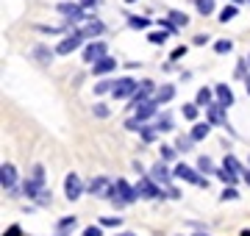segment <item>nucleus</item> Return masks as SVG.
Instances as JSON below:
<instances>
[{
	"label": "nucleus",
	"instance_id": "f257e3e1",
	"mask_svg": "<svg viewBox=\"0 0 250 236\" xmlns=\"http://www.w3.org/2000/svg\"><path fill=\"white\" fill-rule=\"evenodd\" d=\"M139 197L136 195V186H131L128 181H120L114 183V195H111V200H114V206H128V203H134V200Z\"/></svg>",
	"mask_w": 250,
	"mask_h": 236
},
{
	"label": "nucleus",
	"instance_id": "f03ea898",
	"mask_svg": "<svg viewBox=\"0 0 250 236\" xmlns=\"http://www.w3.org/2000/svg\"><path fill=\"white\" fill-rule=\"evenodd\" d=\"M175 178H181V181H189V183H197V186H208V181H206V178H200V175L195 173V170H192V167H187V164H178V167H175Z\"/></svg>",
	"mask_w": 250,
	"mask_h": 236
},
{
	"label": "nucleus",
	"instance_id": "7ed1b4c3",
	"mask_svg": "<svg viewBox=\"0 0 250 236\" xmlns=\"http://www.w3.org/2000/svg\"><path fill=\"white\" fill-rule=\"evenodd\" d=\"M136 89H139V83H136L134 78H120V81H114L111 95H114V98H128V95H136Z\"/></svg>",
	"mask_w": 250,
	"mask_h": 236
},
{
	"label": "nucleus",
	"instance_id": "20e7f679",
	"mask_svg": "<svg viewBox=\"0 0 250 236\" xmlns=\"http://www.w3.org/2000/svg\"><path fill=\"white\" fill-rule=\"evenodd\" d=\"M89 192L95 197H111V195H114V183L108 181V178H95V181L89 183Z\"/></svg>",
	"mask_w": 250,
	"mask_h": 236
},
{
	"label": "nucleus",
	"instance_id": "39448f33",
	"mask_svg": "<svg viewBox=\"0 0 250 236\" xmlns=\"http://www.w3.org/2000/svg\"><path fill=\"white\" fill-rule=\"evenodd\" d=\"M103 59H106V45H103V42H92V45L83 50V61H89L92 67L98 61H103Z\"/></svg>",
	"mask_w": 250,
	"mask_h": 236
},
{
	"label": "nucleus",
	"instance_id": "423d86ee",
	"mask_svg": "<svg viewBox=\"0 0 250 236\" xmlns=\"http://www.w3.org/2000/svg\"><path fill=\"white\" fill-rule=\"evenodd\" d=\"M81 34L78 31H75V34H72V37H67V39H62V42H59V47H56V53H62V56H67V53H72V50H78L81 47Z\"/></svg>",
	"mask_w": 250,
	"mask_h": 236
},
{
	"label": "nucleus",
	"instance_id": "0eeeda50",
	"mask_svg": "<svg viewBox=\"0 0 250 236\" xmlns=\"http://www.w3.org/2000/svg\"><path fill=\"white\" fill-rule=\"evenodd\" d=\"M136 195H142V197H161V192H159V186L150 181V178H142V181L136 183Z\"/></svg>",
	"mask_w": 250,
	"mask_h": 236
},
{
	"label": "nucleus",
	"instance_id": "6e6552de",
	"mask_svg": "<svg viewBox=\"0 0 250 236\" xmlns=\"http://www.w3.org/2000/svg\"><path fill=\"white\" fill-rule=\"evenodd\" d=\"M64 189H67V197L70 200H78L81 197V178L75 173H70L64 178Z\"/></svg>",
	"mask_w": 250,
	"mask_h": 236
},
{
	"label": "nucleus",
	"instance_id": "1a4fd4ad",
	"mask_svg": "<svg viewBox=\"0 0 250 236\" xmlns=\"http://www.w3.org/2000/svg\"><path fill=\"white\" fill-rule=\"evenodd\" d=\"M14 183H17L14 167H11V164H3V167H0V186H3V189H11Z\"/></svg>",
	"mask_w": 250,
	"mask_h": 236
},
{
	"label": "nucleus",
	"instance_id": "9d476101",
	"mask_svg": "<svg viewBox=\"0 0 250 236\" xmlns=\"http://www.w3.org/2000/svg\"><path fill=\"white\" fill-rule=\"evenodd\" d=\"M206 111H208V122H214V125H225V106H223V103H211Z\"/></svg>",
	"mask_w": 250,
	"mask_h": 236
},
{
	"label": "nucleus",
	"instance_id": "9b49d317",
	"mask_svg": "<svg viewBox=\"0 0 250 236\" xmlns=\"http://www.w3.org/2000/svg\"><path fill=\"white\" fill-rule=\"evenodd\" d=\"M100 31H103V22H98V20H86V22L78 28V34L83 39H86V37H98Z\"/></svg>",
	"mask_w": 250,
	"mask_h": 236
},
{
	"label": "nucleus",
	"instance_id": "f8f14e48",
	"mask_svg": "<svg viewBox=\"0 0 250 236\" xmlns=\"http://www.w3.org/2000/svg\"><path fill=\"white\" fill-rule=\"evenodd\" d=\"M59 11L67 14L70 20H83V9H81V3H59Z\"/></svg>",
	"mask_w": 250,
	"mask_h": 236
},
{
	"label": "nucleus",
	"instance_id": "ddd939ff",
	"mask_svg": "<svg viewBox=\"0 0 250 236\" xmlns=\"http://www.w3.org/2000/svg\"><path fill=\"white\" fill-rule=\"evenodd\" d=\"M150 114H156V103H153V100L136 103V119H139V122H142V119H147Z\"/></svg>",
	"mask_w": 250,
	"mask_h": 236
},
{
	"label": "nucleus",
	"instance_id": "4468645a",
	"mask_svg": "<svg viewBox=\"0 0 250 236\" xmlns=\"http://www.w3.org/2000/svg\"><path fill=\"white\" fill-rule=\"evenodd\" d=\"M150 178H153V181H159V183H164V186H167V183H170V170H167L164 164H156V167L150 170Z\"/></svg>",
	"mask_w": 250,
	"mask_h": 236
},
{
	"label": "nucleus",
	"instance_id": "2eb2a0df",
	"mask_svg": "<svg viewBox=\"0 0 250 236\" xmlns=\"http://www.w3.org/2000/svg\"><path fill=\"white\" fill-rule=\"evenodd\" d=\"M217 103H223L225 109H228V106L233 103V92L228 89L225 83H220V86H217Z\"/></svg>",
	"mask_w": 250,
	"mask_h": 236
},
{
	"label": "nucleus",
	"instance_id": "dca6fc26",
	"mask_svg": "<svg viewBox=\"0 0 250 236\" xmlns=\"http://www.w3.org/2000/svg\"><path fill=\"white\" fill-rule=\"evenodd\" d=\"M114 67H117V61H114V59H108V56H106V59H103V61H98V64H95V67H92V70H95V75H106V73H111Z\"/></svg>",
	"mask_w": 250,
	"mask_h": 236
},
{
	"label": "nucleus",
	"instance_id": "f3484780",
	"mask_svg": "<svg viewBox=\"0 0 250 236\" xmlns=\"http://www.w3.org/2000/svg\"><path fill=\"white\" fill-rule=\"evenodd\" d=\"M172 95H175V89H172V86H161V89H156V103H167Z\"/></svg>",
	"mask_w": 250,
	"mask_h": 236
},
{
	"label": "nucleus",
	"instance_id": "a211bd4d",
	"mask_svg": "<svg viewBox=\"0 0 250 236\" xmlns=\"http://www.w3.org/2000/svg\"><path fill=\"white\" fill-rule=\"evenodd\" d=\"M223 170H228V173H242V167H239V161L233 158V156H225V161H223Z\"/></svg>",
	"mask_w": 250,
	"mask_h": 236
},
{
	"label": "nucleus",
	"instance_id": "6ab92c4d",
	"mask_svg": "<svg viewBox=\"0 0 250 236\" xmlns=\"http://www.w3.org/2000/svg\"><path fill=\"white\" fill-rule=\"evenodd\" d=\"M170 22H172L175 28H187L189 20H187V14H181V11H172V14H170Z\"/></svg>",
	"mask_w": 250,
	"mask_h": 236
},
{
	"label": "nucleus",
	"instance_id": "aec40b11",
	"mask_svg": "<svg viewBox=\"0 0 250 236\" xmlns=\"http://www.w3.org/2000/svg\"><path fill=\"white\" fill-rule=\"evenodd\" d=\"M206 134H208V125H206V122H200V125H195V128H192V139H195V142L206 139Z\"/></svg>",
	"mask_w": 250,
	"mask_h": 236
},
{
	"label": "nucleus",
	"instance_id": "412c9836",
	"mask_svg": "<svg viewBox=\"0 0 250 236\" xmlns=\"http://www.w3.org/2000/svg\"><path fill=\"white\" fill-rule=\"evenodd\" d=\"M197 3V11H200V14H211V11H214V0H195Z\"/></svg>",
	"mask_w": 250,
	"mask_h": 236
},
{
	"label": "nucleus",
	"instance_id": "4be33fe9",
	"mask_svg": "<svg viewBox=\"0 0 250 236\" xmlns=\"http://www.w3.org/2000/svg\"><path fill=\"white\" fill-rule=\"evenodd\" d=\"M197 106H206V109L211 106V92H208V89H200V92H197Z\"/></svg>",
	"mask_w": 250,
	"mask_h": 236
},
{
	"label": "nucleus",
	"instance_id": "5701e85b",
	"mask_svg": "<svg viewBox=\"0 0 250 236\" xmlns=\"http://www.w3.org/2000/svg\"><path fill=\"white\" fill-rule=\"evenodd\" d=\"M147 39H150L153 45H164V42H167V31H153Z\"/></svg>",
	"mask_w": 250,
	"mask_h": 236
},
{
	"label": "nucleus",
	"instance_id": "b1692460",
	"mask_svg": "<svg viewBox=\"0 0 250 236\" xmlns=\"http://www.w3.org/2000/svg\"><path fill=\"white\" fill-rule=\"evenodd\" d=\"M236 17V6H225L223 11H220V20H223V22H228V20H233Z\"/></svg>",
	"mask_w": 250,
	"mask_h": 236
},
{
	"label": "nucleus",
	"instance_id": "393cba45",
	"mask_svg": "<svg viewBox=\"0 0 250 236\" xmlns=\"http://www.w3.org/2000/svg\"><path fill=\"white\" fill-rule=\"evenodd\" d=\"M128 22H131L134 28H147V25H150V20H147V17H134V14L128 17Z\"/></svg>",
	"mask_w": 250,
	"mask_h": 236
},
{
	"label": "nucleus",
	"instance_id": "a878e982",
	"mask_svg": "<svg viewBox=\"0 0 250 236\" xmlns=\"http://www.w3.org/2000/svg\"><path fill=\"white\" fill-rule=\"evenodd\" d=\"M231 42H228V39H220V42H217V45H214V50H217V53H231Z\"/></svg>",
	"mask_w": 250,
	"mask_h": 236
},
{
	"label": "nucleus",
	"instance_id": "bb28decb",
	"mask_svg": "<svg viewBox=\"0 0 250 236\" xmlns=\"http://www.w3.org/2000/svg\"><path fill=\"white\" fill-rule=\"evenodd\" d=\"M197 167H200L203 173H211V170H214V164H211V158H206V156H200V161H197Z\"/></svg>",
	"mask_w": 250,
	"mask_h": 236
},
{
	"label": "nucleus",
	"instance_id": "cd10ccee",
	"mask_svg": "<svg viewBox=\"0 0 250 236\" xmlns=\"http://www.w3.org/2000/svg\"><path fill=\"white\" fill-rule=\"evenodd\" d=\"M120 222H123L120 217H103V219H100V225H106V228H117Z\"/></svg>",
	"mask_w": 250,
	"mask_h": 236
},
{
	"label": "nucleus",
	"instance_id": "c85d7f7f",
	"mask_svg": "<svg viewBox=\"0 0 250 236\" xmlns=\"http://www.w3.org/2000/svg\"><path fill=\"white\" fill-rule=\"evenodd\" d=\"M217 175H220V178H223L225 183H236V175L228 173V170H217Z\"/></svg>",
	"mask_w": 250,
	"mask_h": 236
},
{
	"label": "nucleus",
	"instance_id": "c756f323",
	"mask_svg": "<svg viewBox=\"0 0 250 236\" xmlns=\"http://www.w3.org/2000/svg\"><path fill=\"white\" fill-rule=\"evenodd\" d=\"M192 145H195V139H192V137H181V139H178V147H181V150H189Z\"/></svg>",
	"mask_w": 250,
	"mask_h": 236
},
{
	"label": "nucleus",
	"instance_id": "7c9ffc66",
	"mask_svg": "<svg viewBox=\"0 0 250 236\" xmlns=\"http://www.w3.org/2000/svg\"><path fill=\"white\" fill-rule=\"evenodd\" d=\"M184 117H187V119H195V117H197V106H184Z\"/></svg>",
	"mask_w": 250,
	"mask_h": 236
},
{
	"label": "nucleus",
	"instance_id": "2f4dec72",
	"mask_svg": "<svg viewBox=\"0 0 250 236\" xmlns=\"http://www.w3.org/2000/svg\"><path fill=\"white\" fill-rule=\"evenodd\" d=\"M59 228H62V231H67V228H75V217H64L62 222H59Z\"/></svg>",
	"mask_w": 250,
	"mask_h": 236
},
{
	"label": "nucleus",
	"instance_id": "473e14b6",
	"mask_svg": "<svg viewBox=\"0 0 250 236\" xmlns=\"http://www.w3.org/2000/svg\"><path fill=\"white\" fill-rule=\"evenodd\" d=\"M156 134H159V131H153V128H142V137H145V142H153V139H156Z\"/></svg>",
	"mask_w": 250,
	"mask_h": 236
},
{
	"label": "nucleus",
	"instance_id": "72a5a7b5",
	"mask_svg": "<svg viewBox=\"0 0 250 236\" xmlns=\"http://www.w3.org/2000/svg\"><path fill=\"white\" fill-rule=\"evenodd\" d=\"M3 236H22V228H20V225H11V228H9V231H6Z\"/></svg>",
	"mask_w": 250,
	"mask_h": 236
},
{
	"label": "nucleus",
	"instance_id": "f704fd0d",
	"mask_svg": "<svg viewBox=\"0 0 250 236\" xmlns=\"http://www.w3.org/2000/svg\"><path fill=\"white\" fill-rule=\"evenodd\" d=\"M239 195H236V189H225L223 192V200H236Z\"/></svg>",
	"mask_w": 250,
	"mask_h": 236
},
{
	"label": "nucleus",
	"instance_id": "c9c22d12",
	"mask_svg": "<svg viewBox=\"0 0 250 236\" xmlns=\"http://www.w3.org/2000/svg\"><path fill=\"white\" fill-rule=\"evenodd\" d=\"M83 236H103V234H100V228L89 225V228H86V231H83Z\"/></svg>",
	"mask_w": 250,
	"mask_h": 236
},
{
	"label": "nucleus",
	"instance_id": "e433bc0d",
	"mask_svg": "<svg viewBox=\"0 0 250 236\" xmlns=\"http://www.w3.org/2000/svg\"><path fill=\"white\" fill-rule=\"evenodd\" d=\"M100 0H81V9H95Z\"/></svg>",
	"mask_w": 250,
	"mask_h": 236
},
{
	"label": "nucleus",
	"instance_id": "4c0bfd02",
	"mask_svg": "<svg viewBox=\"0 0 250 236\" xmlns=\"http://www.w3.org/2000/svg\"><path fill=\"white\" fill-rule=\"evenodd\" d=\"M95 114H98V117H108V109L98 103V106H95Z\"/></svg>",
	"mask_w": 250,
	"mask_h": 236
},
{
	"label": "nucleus",
	"instance_id": "58836bf2",
	"mask_svg": "<svg viewBox=\"0 0 250 236\" xmlns=\"http://www.w3.org/2000/svg\"><path fill=\"white\" fill-rule=\"evenodd\" d=\"M161 156H164V158H172V156H175V147H161Z\"/></svg>",
	"mask_w": 250,
	"mask_h": 236
},
{
	"label": "nucleus",
	"instance_id": "ea45409f",
	"mask_svg": "<svg viewBox=\"0 0 250 236\" xmlns=\"http://www.w3.org/2000/svg\"><path fill=\"white\" fill-rule=\"evenodd\" d=\"M184 53H187V47H175V50H172V59H181Z\"/></svg>",
	"mask_w": 250,
	"mask_h": 236
},
{
	"label": "nucleus",
	"instance_id": "a19ab883",
	"mask_svg": "<svg viewBox=\"0 0 250 236\" xmlns=\"http://www.w3.org/2000/svg\"><path fill=\"white\" fill-rule=\"evenodd\" d=\"M159 131H170V119H167V117L159 122Z\"/></svg>",
	"mask_w": 250,
	"mask_h": 236
},
{
	"label": "nucleus",
	"instance_id": "79ce46f5",
	"mask_svg": "<svg viewBox=\"0 0 250 236\" xmlns=\"http://www.w3.org/2000/svg\"><path fill=\"white\" fill-rule=\"evenodd\" d=\"M245 181H248V186H250V173H245Z\"/></svg>",
	"mask_w": 250,
	"mask_h": 236
},
{
	"label": "nucleus",
	"instance_id": "37998d69",
	"mask_svg": "<svg viewBox=\"0 0 250 236\" xmlns=\"http://www.w3.org/2000/svg\"><path fill=\"white\" fill-rule=\"evenodd\" d=\"M245 83H248V95H250V78H248V81H245Z\"/></svg>",
	"mask_w": 250,
	"mask_h": 236
},
{
	"label": "nucleus",
	"instance_id": "c03bdc74",
	"mask_svg": "<svg viewBox=\"0 0 250 236\" xmlns=\"http://www.w3.org/2000/svg\"><path fill=\"white\" fill-rule=\"evenodd\" d=\"M242 236H250V231H242Z\"/></svg>",
	"mask_w": 250,
	"mask_h": 236
},
{
	"label": "nucleus",
	"instance_id": "a18cd8bd",
	"mask_svg": "<svg viewBox=\"0 0 250 236\" xmlns=\"http://www.w3.org/2000/svg\"><path fill=\"white\" fill-rule=\"evenodd\" d=\"M231 3H233V6H236V3H242V0H231Z\"/></svg>",
	"mask_w": 250,
	"mask_h": 236
},
{
	"label": "nucleus",
	"instance_id": "49530a36",
	"mask_svg": "<svg viewBox=\"0 0 250 236\" xmlns=\"http://www.w3.org/2000/svg\"><path fill=\"white\" fill-rule=\"evenodd\" d=\"M120 236H134V234H120Z\"/></svg>",
	"mask_w": 250,
	"mask_h": 236
},
{
	"label": "nucleus",
	"instance_id": "de8ad7c7",
	"mask_svg": "<svg viewBox=\"0 0 250 236\" xmlns=\"http://www.w3.org/2000/svg\"><path fill=\"white\" fill-rule=\"evenodd\" d=\"M128 3H134V0H128Z\"/></svg>",
	"mask_w": 250,
	"mask_h": 236
},
{
	"label": "nucleus",
	"instance_id": "09e8293b",
	"mask_svg": "<svg viewBox=\"0 0 250 236\" xmlns=\"http://www.w3.org/2000/svg\"><path fill=\"white\" fill-rule=\"evenodd\" d=\"M248 64H250V59H248Z\"/></svg>",
	"mask_w": 250,
	"mask_h": 236
}]
</instances>
